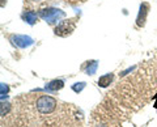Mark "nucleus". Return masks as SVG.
Wrapping results in <instances>:
<instances>
[{
  "label": "nucleus",
  "mask_w": 157,
  "mask_h": 127,
  "mask_svg": "<svg viewBox=\"0 0 157 127\" xmlns=\"http://www.w3.org/2000/svg\"><path fill=\"white\" fill-rule=\"evenodd\" d=\"M9 41L12 42L13 46L20 47V48L29 47V46H32L34 43L32 37H29V36H20V34H17V36H11Z\"/></svg>",
  "instance_id": "obj_3"
},
{
  "label": "nucleus",
  "mask_w": 157,
  "mask_h": 127,
  "mask_svg": "<svg viewBox=\"0 0 157 127\" xmlns=\"http://www.w3.org/2000/svg\"><path fill=\"white\" fill-rule=\"evenodd\" d=\"M38 16L41 18H43L45 21H47L48 24H54V22L60 20L62 17H64L66 13L58 8H45V9H41V11H39Z\"/></svg>",
  "instance_id": "obj_2"
},
{
  "label": "nucleus",
  "mask_w": 157,
  "mask_h": 127,
  "mask_svg": "<svg viewBox=\"0 0 157 127\" xmlns=\"http://www.w3.org/2000/svg\"><path fill=\"white\" fill-rule=\"evenodd\" d=\"M97 67H98V63L96 60H92V62H88V64L85 67V72L88 75H94L96 71H97Z\"/></svg>",
  "instance_id": "obj_9"
},
{
  "label": "nucleus",
  "mask_w": 157,
  "mask_h": 127,
  "mask_svg": "<svg viewBox=\"0 0 157 127\" xmlns=\"http://www.w3.org/2000/svg\"><path fill=\"white\" fill-rule=\"evenodd\" d=\"M75 29V24L72 21H62L59 25L55 28V34L56 36H68L71 34L72 30Z\"/></svg>",
  "instance_id": "obj_4"
},
{
  "label": "nucleus",
  "mask_w": 157,
  "mask_h": 127,
  "mask_svg": "<svg viewBox=\"0 0 157 127\" xmlns=\"http://www.w3.org/2000/svg\"><path fill=\"white\" fill-rule=\"evenodd\" d=\"M0 89H2V100H4V97H7V93H8V90H9V88L7 84H3L0 85Z\"/></svg>",
  "instance_id": "obj_11"
},
{
  "label": "nucleus",
  "mask_w": 157,
  "mask_h": 127,
  "mask_svg": "<svg viewBox=\"0 0 157 127\" xmlns=\"http://www.w3.org/2000/svg\"><path fill=\"white\" fill-rule=\"evenodd\" d=\"M34 2H42V0H34Z\"/></svg>",
  "instance_id": "obj_13"
},
{
  "label": "nucleus",
  "mask_w": 157,
  "mask_h": 127,
  "mask_svg": "<svg viewBox=\"0 0 157 127\" xmlns=\"http://www.w3.org/2000/svg\"><path fill=\"white\" fill-rule=\"evenodd\" d=\"M9 109H11V106H9V104H7V102H2V115H6Z\"/></svg>",
  "instance_id": "obj_12"
},
{
  "label": "nucleus",
  "mask_w": 157,
  "mask_h": 127,
  "mask_svg": "<svg viewBox=\"0 0 157 127\" xmlns=\"http://www.w3.org/2000/svg\"><path fill=\"white\" fill-rule=\"evenodd\" d=\"M37 110L41 114H50L55 110L56 107V100L52 98L51 96H41L37 100Z\"/></svg>",
  "instance_id": "obj_1"
},
{
  "label": "nucleus",
  "mask_w": 157,
  "mask_h": 127,
  "mask_svg": "<svg viewBox=\"0 0 157 127\" xmlns=\"http://www.w3.org/2000/svg\"><path fill=\"white\" fill-rule=\"evenodd\" d=\"M148 4H141L140 6V11H139V16H137V25L139 26H143L144 25V21H145V17H147V13H148Z\"/></svg>",
  "instance_id": "obj_5"
},
{
  "label": "nucleus",
  "mask_w": 157,
  "mask_h": 127,
  "mask_svg": "<svg viewBox=\"0 0 157 127\" xmlns=\"http://www.w3.org/2000/svg\"><path fill=\"white\" fill-rule=\"evenodd\" d=\"M113 79H114V75L113 74H106V75L101 76L100 79H98V85H100L101 88H107L111 84Z\"/></svg>",
  "instance_id": "obj_8"
},
{
  "label": "nucleus",
  "mask_w": 157,
  "mask_h": 127,
  "mask_svg": "<svg viewBox=\"0 0 157 127\" xmlns=\"http://www.w3.org/2000/svg\"><path fill=\"white\" fill-rule=\"evenodd\" d=\"M22 20L28 22L29 25H34L37 21V13L33 11H26L25 13H22Z\"/></svg>",
  "instance_id": "obj_7"
},
{
  "label": "nucleus",
  "mask_w": 157,
  "mask_h": 127,
  "mask_svg": "<svg viewBox=\"0 0 157 127\" xmlns=\"http://www.w3.org/2000/svg\"><path fill=\"white\" fill-rule=\"evenodd\" d=\"M64 87V81L63 80H52L51 83H48L46 85L45 89L48 90V92H56L59 89H62V88Z\"/></svg>",
  "instance_id": "obj_6"
},
{
  "label": "nucleus",
  "mask_w": 157,
  "mask_h": 127,
  "mask_svg": "<svg viewBox=\"0 0 157 127\" xmlns=\"http://www.w3.org/2000/svg\"><path fill=\"white\" fill-rule=\"evenodd\" d=\"M85 85H86V84H85L84 81L76 83V84H73V85H72V90H73V92H76V93H80V92L85 88Z\"/></svg>",
  "instance_id": "obj_10"
}]
</instances>
